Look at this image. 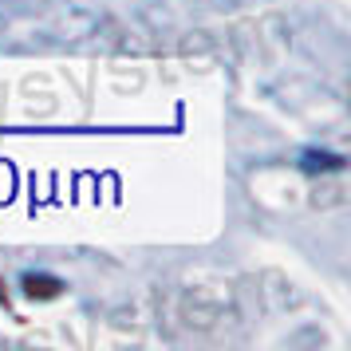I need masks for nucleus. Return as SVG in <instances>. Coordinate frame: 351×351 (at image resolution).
Listing matches in <instances>:
<instances>
[{"instance_id": "f257e3e1", "label": "nucleus", "mask_w": 351, "mask_h": 351, "mask_svg": "<svg viewBox=\"0 0 351 351\" xmlns=\"http://www.w3.org/2000/svg\"><path fill=\"white\" fill-rule=\"evenodd\" d=\"M24 292H28L32 300H56V296L64 292V280H56V276H36V272H28V276H24Z\"/></svg>"}]
</instances>
